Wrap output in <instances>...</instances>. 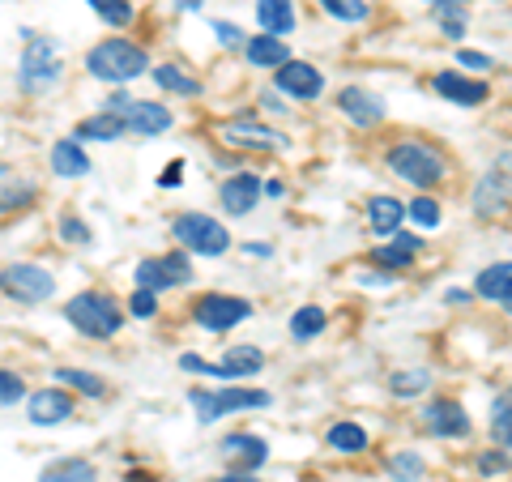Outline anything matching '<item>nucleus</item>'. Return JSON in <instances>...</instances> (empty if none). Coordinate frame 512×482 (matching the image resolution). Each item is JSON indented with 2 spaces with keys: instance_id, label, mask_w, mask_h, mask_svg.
Here are the masks:
<instances>
[{
  "instance_id": "obj_1",
  "label": "nucleus",
  "mask_w": 512,
  "mask_h": 482,
  "mask_svg": "<svg viewBox=\"0 0 512 482\" xmlns=\"http://www.w3.org/2000/svg\"><path fill=\"white\" fill-rule=\"evenodd\" d=\"M384 167L419 192H431L436 184L448 180V154L436 146V141H419V137L393 141V146L384 150Z\"/></svg>"
},
{
  "instance_id": "obj_2",
  "label": "nucleus",
  "mask_w": 512,
  "mask_h": 482,
  "mask_svg": "<svg viewBox=\"0 0 512 482\" xmlns=\"http://www.w3.org/2000/svg\"><path fill=\"white\" fill-rule=\"evenodd\" d=\"M86 73L94 82H107V86H128L137 77L150 73V52L124 35H111L103 43H94L86 52Z\"/></svg>"
},
{
  "instance_id": "obj_3",
  "label": "nucleus",
  "mask_w": 512,
  "mask_h": 482,
  "mask_svg": "<svg viewBox=\"0 0 512 482\" xmlns=\"http://www.w3.org/2000/svg\"><path fill=\"white\" fill-rule=\"evenodd\" d=\"M188 401H192V410H197V423L210 427L218 419H231V414L269 410L274 406V393L252 389V384H218V389H192Z\"/></svg>"
},
{
  "instance_id": "obj_4",
  "label": "nucleus",
  "mask_w": 512,
  "mask_h": 482,
  "mask_svg": "<svg viewBox=\"0 0 512 482\" xmlns=\"http://www.w3.org/2000/svg\"><path fill=\"white\" fill-rule=\"evenodd\" d=\"M64 320L82 337L107 342V337H116L124 329V308H120V299L107 291H82L64 303Z\"/></svg>"
},
{
  "instance_id": "obj_5",
  "label": "nucleus",
  "mask_w": 512,
  "mask_h": 482,
  "mask_svg": "<svg viewBox=\"0 0 512 482\" xmlns=\"http://www.w3.org/2000/svg\"><path fill=\"white\" fill-rule=\"evenodd\" d=\"M22 60H18V90L22 94H47L60 82V43L52 35H35V30H22Z\"/></svg>"
},
{
  "instance_id": "obj_6",
  "label": "nucleus",
  "mask_w": 512,
  "mask_h": 482,
  "mask_svg": "<svg viewBox=\"0 0 512 482\" xmlns=\"http://www.w3.org/2000/svg\"><path fill=\"white\" fill-rule=\"evenodd\" d=\"M171 239L192 256H227L231 248V231L222 227V218L201 214V210H184L171 218Z\"/></svg>"
},
{
  "instance_id": "obj_7",
  "label": "nucleus",
  "mask_w": 512,
  "mask_h": 482,
  "mask_svg": "<svg viewBox=\"0 0 512 482\" xmlns=\"http://www.w3.org/2000/svg\"><path fill=\"white\" fill-rule=\"evenodd\" d=\"M218 141L231 150H244V154H278L291 146V137H282L278 128H269L256 120V111H244V116H231L218 124Z\"/></svg>"
},
{
  "instance_id": "obj_8",
  "label": "nucleus",
  "mask_w": 512,
  "mask_h": 482,
  "mask_svg": "<svg viewBox=\"0 0 512 482\" xmlns=\"http://www.w3.org/2000/svg\"><path fill=\"white\" fill-rule=\"evenodd\" d=\"M470 205H474V218H483V222H495L512 205V150L491 158V167L483 171V180L474 184Z\"/></svg>"
},
{
  "instance_id": "obj_9",
  "label": "nucleus",
  "mask_w": 512,
  "mask_h": 482,
  "mask_svg": "<svg viewBox=\"0 0 512 482\" xmlns=\"http://www.w3.org/2000/svg\"><path fill=\"white\" fill-rule=\"evenodd\" d=\"M0 295L13 299V303H26V308H39V303H47L56 295V273L35 265V261L5 265L0 269Z\"/></svg>"
},
{
  "instance_id": "obj_10",
  "label": "nucleus",
  "mask_w": 512,
  "mask_h": 482,
  "mask_svg": "<svg viewBox=\"0 0 512 482\" xmlns=\"http://www.w3.org/2000/svg\"><path fill=\"white\" fill-rule=\"evenodd\" d=\"M192 278H197V273H192V252H184V248L163 252V256H146V261H137V269H133V282L154 295L180 291Z\"/></svg>"
},
{
  "instance_id": "obj_11",
  "label": "nucleus",
  "mask_w": 512,
  "mask_h": 482,
  "mask_svg": "<svg viewBox=\"0 0 512 482\" xmlns=\"http://www.w3.org/2000/svg\"><path fill=\"white\" fill-rule=\"evenodd\" d=\"M192 320H197L205 333H231L235 325L252 320V299L210 291V295H201L197 303H192Z\"/></svg>"
},
{
  "instance_id": "obj_12",
  "label": "nucleus",
  "mask_w": 512,
  "mask_h": 482,
  "mask_svg": "<svg viewBox=\"0 0 512 482\" xmlns=\"http://www.w3.org/2000/svg\"><path fill=\"white\" fill-rule=\"evenodd\" d=\"M419 423L427 436H436V440H466L470 436V414L453 397H431L419 414Z\"/></svg>"
},
{
  "instance_id": "obj_13",
  "label": "nucleus",
  "mask_w": 512,
  "mask_h": 482,
  "mask_svg": "<svg viewBox=\"0 0 512 482\" xmlns=\"http://www.w3.org/2000/svg\"><path fill=\"white\" fill-rule=\"evenodd\" d=\"M274 90L286 94V99H295V103H316L320 94H325V73L308 60L291 56L282 69H274Z\"/></svg>"
},
{
  "instance_id": "obj_14",
  "label": "nucleus",
  "mask_w": 512,
  "mask_h": 482,
  "mask_svg": "<svg viewBox=\"0 0 512 482\" xmlns=\"http://www.w3.org/2000/svg\"><path fill=\"white\" fill-rule=\"evenodd\" d=\"M431 90H436L444 103H453V107H483L491 99V86L483 82V77H470L461 69L431 73Z\"/></svg>"
},
{
  "instance_id": "obj_15",
  "label": "nucleus",
  "mask_w": 512,
  "mask_h": 482,
  "mask_svg": "<svg viewBox=\"0 0 512 482\" xmlns=\"http://www.w3.org/2000/svg\"><path fill=\"white\" fill-rule=\"evenodd\" d=\"M218 457L231 474H256L269 461V444L261 436H252V431H231V436H222Z\"/></svg>"
},
{
  "instance_id": "obj_16",
  "label": "nucleus",
  "mask_w": 512,
  "mask_h": 482,
  "mask_svg": "<svg viewBox=\"0 0 512 482\" xmlns=\"http://www.w3.org/2000/svg\"><path fill=\"white\" fill-rule=\"evenodd\" d=\"M77 410V397L73 389H64V384H56V389H35L26 397V419L35 427H60L69 423Z\"/></svg>"
},
{
  "instance_id": "obj_17",
  "label": "nucleus",
  "mask_w": 512,
  "mask_h": 482,
  "mask_svg": "<svg viewBox=\"0 0 512 482\" xmlns=\"http://www.w3.org/2000/svg\"><path fill=\"white\" fill-rule=\"evenodd\" d=\"M116 116L124 120L128 128V137H163L167 128L175 124L171 116V107L167 103H154V99H128Z\"/></svg>"
},
{
  "instance_id": "obj_18",
  "label": "nucleus",
  "mask_w": 512,
  "mask_h": 482,
  "mask_svg": "<svg viewBox=\"0 0 512 482\" xmlns=\"http://www.w3.org/2000/svg\"><path fill=\"white\" fill-rule=\"evenodd\" d=\"M261 197H265V184H261V175H252V171H235V175H227V180L218 184V205L231 218L252 214L256 205H261Z\"/></svg>"
},
{
  "instance_id": "obj_19",
  "label": "nucleus",
  "mask_w": 512,
  "mask_h": 482,
  "mask_svg": "<svg viewBox=\"0 0 512 482\" xmlns=\"http://www.w3.org/2000/svg\"><path fill=\"white\" fill-rule=\"evenodd\" d=\"M338 111L355 128H376V124H384V116H389L384 99H376V94L363 90V86H342L338 90Z\"/></svg>"
},
{
  "instance_id": "obj_20",
  "label": "nucleus",
  "mask_w": 512,
  "mask_h": 482,
  "mask_svg": "<svg viewBox=\"0 0 512 482\" xmlns=\"http://www.w3.org/2000/svg\"><path fill=\"white\" fill-rule=\"evenodd\" d=\"M265 367V350H256V346H231L227 355H222L218 363L205 367V376H214V380H239V376H256Z\"/></svg>"
},
{
  "instance_id": "obj_21",
  "label": "nucleus",
  "mask_w": 512,
  "mask_h": 482,
  "mask_svg": "<svg viewBox=\"0 0 512 482\" xmlns=\"http://www.w3.org/2000/svg\"><path fill=\"white\" fill-rule=\"evenodd\" d=\"M47 158H52V171L60 175V180H82V175H90V171H94L90 154H86V146H82L77 137H60Z\"/></svg>"
},
{
  "instance_id": "obj_22",
  "label": "nucleus",
  "mask_w": 512,
  "mask_h": 482,
  "mask_svg": "<svg viewBox=\"0 0 512 482\" xmlns=\"http://www.w3.org/2000/svg\"><path fill=\"white\" fill-rule=\"evenodd\" d=\"M244 56H248L252 69H282V64L291 60V43L282 35H248Z\"/></svg>"
},
{
  "instance_id": "obj_23",
  "label": "nucleus",
  "mask_w": 512,
  "mask_h": 482,
  "mask_svg": "<svg viewBox=\"0 0 512 482\" xmlns=\"http://www.w3.org/2000/svg\"><path fill=\"white\" fill-rule=\"evenodd\" d=\"M474 295H478V299H487V303H504V299H512V261H491V265L478 269Z\"/></svg>"
},
{
  "instance_id": "obj_24",
  "label": "nucleus",
  "mask_w": 512,
  "mask_h": 482,
  "mask_svg": "<svg viewBox=\"0 0 512 482\" xmlns=\"http://www.w3.org/2000/svg\"><path fill=\"white\" fill-rule=\"evenodd\" d=\"M402 222H406V201L389 197V192H380V197L367 201V227H372L376 235L389 239L393 231H402Z\"/></svg>"
},
{
  "instance_id": "obj_25",
  "label": "nucleus",
  "mask_w": 512,
  "mask_h": 482,
  "mask_svg": "<svg viewBox=\"0 0 512 482\" xmlns=\"http://www.w3.org/2000/svg\"><path fill=\"white\" fill-rule=\"evenodd\" d=\"M35 180H26L18 167H0V214H13V210H26L35 201Z\"/></svg>"
},
{
  "instance_id": "obj_26",
  "label": "nucleus",
  "mask_w": 512,
  "mask_h": 482,
  "mask_svg": "<svg viewBox=\"0 0 512 482\" xmlns=\"http://www.w3.org/2000/svg\"><path fill=\"white\" fill-rule=\"evenodd\" d=\"M295 22H299L295 0H256V26L265 35H291Z\"/></svg>"
},
{
  "instance_id": "obj_27",
  "label": "nucleus",
  "mask_w": 512,
  "mask_h": 482,
  "mask_svg": "<svg viewBox=\"0 0 512 482\" xmlns=\"http://www.w3.org/2000/svg\"><path fill=\"white\" fill-rule=\"evenodd\" d=\"M128 133V128H124V120L116 116V111H94V116H86L82 124H77L73 128V137L77 141H82V146H86V141H120Z\"/></svg>"
},
{
  "instance_id": "obj_28",
  "label": "nucleus",
  "mask_w": 512,
  "mask_h": 482,
  "mask_svg": "<svg viewBox=\"0 0 512 482\" xmlns=\"http://www.w3.org/2000/svg\"><path fill=\"white\" fill-rule=\"evenodd\" d=\"M325 444L333 448V453H342V457H359V453H367L372 436H367V427H359L355 419H342V423H333L325 431Z\"/></svg>"
},
{
  "instance_id": "obj_29",
  "label": "nucleus",
  "mask_w": 512,
  "mask_h": 482,
  "mask_svg": "<svg viewBox=\"0 0 512 482\" xmlns=\"http://www.w3.org/2000/svg\"><path fill=\"white\" fill-rule=\"evenodd\" d=\"M431 18H436L440 35H444V39H453V43H461V35L470 30L466 0H436V5H431Z\"/></svg>"
},
{
  "instance_id": "obj_30",
  "label": "nucleus",
  "mask_w": 512,
  "mask_h": 482,
  "mask_svg": "<svg viewBox=\"0 0 512 482\" xmlns=\"http://www.w3.org/2000/svg\"><path fill=\"white\" fill-rule=\"evenodd\" d=\"M150 77H154V86H158V90L180 94V99H197V94H201V82H197L192 73H184L180 64H154Z\"/></svg>"
},
{
  "instance_id": "obj_31",
  "label": "nucleus",
  "mask_w": 512,
  "mask_h": 482,
  "mask_svg": "<svg viewBox=\"0 0 512 482\" xmlns=\"http://www.w3.org/2000/svg\"><path fill=\"white\" fill-rule=\"evenodd\" d=\"M39 482H99V470L86 457H60L39 474Z\"/></svg>"
},
{
  "instance_id": "obj_32",
  "label": "nucleus",
  "mask_w": 512,
  "mask_h": 482,
  "mask_svg": "<svg viewBox=\"0 0 512 482\" xmlns=\"http://www.w3.org/2000/svg\"><path fill=\"white\" fill-rule=\"evenodd\" d=\"M64 389H73V393H86V397H107V380L99 376V372H86V367H56L52 372Z\"/></svg>"
},
{
  "instance_id": "obj_33",
  "label": "nucleus",
  "mask_w": 512,
  "mask_h": 482,
  "mask_svg": "<svg viewBox=\"0 0 512 482\" xmlns=\"http://www.w3.org/2000/svg\"><path fill=\"white\" fill-rule=\"evenodd\" d=\"M487 427H491V444L495 448H508V453H512V393H500V397L491 401Z\"/></svg>"
},
{
  "instance_id": "obj_34",
  "label": "nucleus",
  "mask_w": 512,
  "mask_h": 482,
  "mask_svg": "<svg viewBox=\"0 0 512 482\" xmlns=\"http://www.w3.org/2000/svg\"><path fill=\"white\" fill-rule=\"evenodd\" d=\"M325 325H329L325 308H320V303H303V308H295V316H291V337L295 342H312V337L325 333Z\"/></svg>"
},
{
  "instance_id": "obj_35",
  "label": "nucleus",
  "mask_w": 512,
  "mask_h": 482,
  "mask_svg": "<svg viewBox=\"0 0 512 482\" xmlns=\"http://www.w3.org/2000/svg\"><path fill=\"white\" fill-rule=\"evenodd\" d=\"M367 261L380 265V269H389V273H406V269H414V261H419V252H410V248H402V244H393V239H384V244L372 248V256H367Z\"/></svg>"
},
{
  "instance_id": "obj_36",
  "label": "nucleus",
  "mask_w": 512,
  "mask_h": 482,
  "mask_svg": "<svg viewBox=\"0 0 512 482\" xmlns=\"http://www.w3.org/2000/svg\"><path fill=\"white\" fill-rule=\"evenodd\" d=\"M86 5L99 13V22L111 26V30H128L137 18V9H133V0H86Z\"/></svg>"
},
{
  "instance_id": "obj_37",
  "label": "nucleus",
  "mask_w": 512,
  "mask_h": 482,
  "mask_svg": "<svg viewBox=\"0 0 512 482\" xmlns=\"http://www.w3.org/2000/svg\"><path fill=\"white\" fill-rule=\"evenodd\" d=\"M320 13H329L333 22H346V26H359L372 18V5L367 0H316Z\"/></svg>"
},
{
  "instance_id": "obj_38",
  "label": "nucleus",
  "mask_w": 512,
  "mask_h": 482,
  "mask_svg": "<svg viewBox=\"0 0 512 482\" xmlns=\"http://www.w3.org/2000/svg\"><path fill=\"white\" fill-rule=\"evenodd\" d=\"M427 389H431V372H427V367H406V372L389 376V393L393 397H419Z\"/></svg>"
},
{
  "instance_id": "obj_39",
  "label": "nucleus",
  "mask_w": 512,
  "mask_h": 482,
  "mask_svg": "<svg viewBox=\"0 0 512 482\" xmlns=\"http://www.w3.org/2000/svg\"><path fill=\"white\" fill-rule=\"evenodd\" d=\"M406 218L419 222V227H427V231H436L440 222H444V210H440V201L431 197V192H419V197L406 205Z\"/></svg>"
},
{
  "instance_id": "obj_40",
  "label": "nucleus",
  "mask_w": 512,
  "mask_h": 482,
  "mask_svg": "<svg viewBox=\"0 0 512 482\" xmlns=\"http://www.w3.org/2000/svg\"><path fill=\"white\" fill-rule=\"evenodd\" d=\"M389 474H393L397 482H419V478L427 474V461H423L419 453H393V457H389Z\"/></svg>"
},
{
  "instance_id": "obj_41",
  "label": "nucleus",
  "mask_w": 512,
  "mask_h": 482,
  "mask_svg": "<svg viewBox=\"0 0 512 482\" xmlns=\"http://www.w3.org/2000/svg\"><path fill=\"white\" fill-rule=\"evenodd\" d=\"M56 231H60V239H64V244H73V248H82V244H90V239H94L90 222H86L82 214H60Z\"/></svg>"
},
{
  "instance_id": "obj_42",
  "label": "nucleus",
  "mask_w": 512,
  "mask_h": 482,
  "mask_svg": "<svg viewBox=\"0 0 512 482\" xmlns=\"http://www.w3.org/2000/svg\"><path fill=\"white\" fill-rule=\"evenodd\" d=\"M474 470L483 474V478H495V474H508L512 470V461H508V448H487V453H478L474 457Z\"/></svg>"
},
{
  "instance_id": "obj_43",
  "label": "nucleus",
  "mask_w": 512,
  "mask_h": 482,
  "mask_svg": "<svg viewBox=\"0 0 512 482\" xmlns=\"http://www.w3.org/2000/svg\"><path fill=\"white\" fill-rule=\"evenodd\" d=\"M128 316H137V320H154L158 316V295L154 291H146V286H137L133 295H128Z\"/></svg>"
},
{
  "instance_id": "obj_44",
  "label": "nucleus",
  "mask_w": 512,
  "mask_h": 482,
  "mask_svg": "<svg viewBox=\"0 0 512 482\" xmlns=\"http://www.w3.org/2000/svg\"><path fill=\"white\" fill-rule=\"evenodd\" d=\"M22 397H26V380L18 372H5V367H0V410L18 406Z\"/></svg>"
},
{
  "instance_id": "obj_45",
  "label": "nucleus",
  "mask_w": 512,
  "mask_h": 482,
  "mask_svg": "<svg viewBox=\"0 0 512 482\" xmlns=\"http://www.w3.org/2000/svg\"><path fill=\"white\" fill-rule=\"evenodd\" d=\"M457 69L461 73H487L495 69V60L487 52H470V47H457Z\"/></svg>"
},
{
  "instance_id": "obj_46",
  "label": "nucleus",
  "mask_w": 512,
  "mask_h": 482,
  "mask_svg": "<svg viewBox=\"0 0 512 482\" xmlns=\"http://www.w3.org/2000/svg\"><path fill=\"white\" fill-rule=\"evenodd\" d=\"M214 39L222 43V47H244L248 43V35L239 30L235 22H214Z\"/></svg>"
},
{
  "instance_id": "obj_47",
  "label": "nucleus",
  "mask_w": 512,
  "mask_h": 482,
  "mask_svg": "<svg viewBox=\"0 0 512 482\" xmlns=\"http://www.w3.org/2000/svg\"><path fill=\"white\" fill-rule=\"evenodd\" d=\"M205 367H210V359H201V355H180V372H188V376H205Z\"/></svg>"
},
{
  "instance_id": "obj_48",
  "label": "nucleus",
  "mask_w": 512,
  "mask_h": 482,
  "mask_svg": "<svg viewBox=\"0 0 512 482\" xmlns=\"http://www.w3.org/2000/svg\"><path fill=\"white\" fill-rule=\"evenodd\" d=\"M470 299H474V291H466V286H448V291H444V303H448V308H457V303L466 308Z\"/></svg>"
},
{
  "instance_id": "obj_49",
  "label": "nucleus",
  "mask_w": 512,
  "mask_h": 482,
  "mask_svg": "<svg viewBox=\"0 0 512 482\" xmlns=\"http://www.w3.org/2000/svg\"><path fill=\"white\" fill-rule=\"evenodd\" d=\"M389 239H393V244H402V248H410V252H423V239L410 235V231H393Z\"/></svg>"
},
{
  "instance_id": "obj_50",
  "label": "nucleus",
  "mask_w": 512,
  "mask_h": 482,
  "mask_svg": "<svg viewBox=\"0 0 512 482\" xmlns=\"http://www.w3.org/2000/svg\"><path fill=\"white\" fill-rule=\"evenodd\" d=\"M180 171H184V163H180V158H175V163L167 167V175H163V180H158V184H163V188H175V184H180V180H184V175H180Z\"/></svg>"
},
{
  "instance_id": "obj_51",
  "label": "nucleus",
  "mask_w": 512,
  "mask_h": 482,
  "mask_svg": "<svg viewBox=\"0 0 512 482\" xmlns=\"http://www.w3.org/2000/svg\"><path fill=\"white\" fill-rule=\"evenodd\" d=\"M282 192H286L282 180H269V184H265V197H282Z\"/></svg>"
},
{
  "instance_id": "obj_52",
  "label": "nucleus",
  "mask_w": 512,
  "mask_h": 482,
  "mask_svg": "<svg viewBox=\"0 0 512 482\" xmlns=\"http://www.w3.org/2000/svg\"><path fill=\"white\" fill-rule=\"evenodd\" d=\"M244 252H248V256H269L274 248H269V244H244Z\"/></svg>"
},
{
  "instance_id": "obj_53",
  "label": "nucleus",
  "mask_w": 512,
  "mask_h": 482,
  "mask_svg": "<svg viewBox=\"0 0 512 482\" xmlns=\"http://www.w3.org/2000/svg\"><path fill=\"white\" fill-rule=\"evenodd\" d=\"M210 482H256V478H244V474H231V478H210Z\"/></svg>"
},
{
  "instance_id": "obj_54",
  "label": "nucleus",
  "mask_w": 512,
  "mask_h": 482,
  "mask_svg": "<svg viewBox=\"0 0 512 482\" xmlns=\"http://www.w3.org/2000/svg\"><path fill=\"white\" fill-rule=\"evenodd\" d=\"M500 308H504V312H508V316H512V299H504V303H500Z\"/></svg>"
},
{
  "instance_id": "obj_55",
  "label": "nucleus",
  "mask_w": 512,
  "mask_h": 482,
  "mask_svg": "<svg viewBox=\"0 0 512 482\" xmlns=\"http://www.w3.org/2000/svg\"><path fill=\"white\" fill-rule=\"evenodd\" d=\"M423 5H427V9H431V5H436V0H423Z\"/></svg>"
}]
</instances>
